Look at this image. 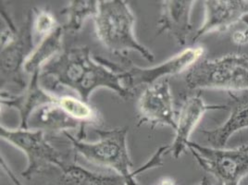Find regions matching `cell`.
Here are the masks:
<instances>
[{
  "label": "cell",
  "instance_id": "obj_1",
  "mask_svg": "<svg viewBox=\"0 0 248 185\" xmlns=\"http://www.w3.org/2000/svg\"><path fill=\"white\" fill-rule=\"evenodd\" d=\"M124 72H116L102 62L93 61L90 48L85 46L64 50L48 62L40 73L44 88L69 87L86 103H90L91 93L99 88L110 89L125 100L131 98L133 92L124 85Z\"/></svg>",
  "mask_w": 248,
  "mask_h": 185
},
{
  "label": "cell",
  "instance_id": "obj_2",
  "mask_svg": "<svg viewBox=\"0 0 248 185\" xmlns=\"http://www.w3.org/2000/svg\"><path fill=\"white\" fill-rule=\"evenodd\" d=\"M93 19L95 34L108 51L123 58L128 52L136 51L146 61L154 62L153 53L135 37V17L128 2L99 1L97 13Z\"/></svg>",
  "mask_w": 248,
  "mask_h": 185
},
{
  "label": "cell",
  "instance_id": "obj_3",
  "mask_svg": "<svg viewBox=\"0 0 248 185\" xmlns=\"http://www.w3.org/2000/svg\"><path fill=\"white\" fill-rule=\"evenodd\" d=\"M72 143L73 151L80 154L92 164L108 168L124 178L126 185H139L135 172L131 170L133 161L130 157L126 138L127 127L112 130H96L99 140L93 143L85 142L68 132L62 133Z\"/></svg>",
  "mask_w": 248,
  "mask_h": 185
},
{
  "label": "cell",
  "instance_id": "obj_4",
  "mask_svg": "<svg viewBox=\"0 0 248 185\" xmlns=\"http://www.w3.org/2000/svg\"><path fill=\"white\" fill-rule=\"evenodd\" d=\"M186 82L192 90L248 91V58L230 54L216 60L199 61L188 70Z\"/></svg>",
  "mask_w": 248,
  "mask_h": 185
},
{
  "label": "cell",
  "instance_id": "obj_5",
  "mask_svg": "<svg viewBox=\"0 0 248 185\" xmlns=\"http://www.w3.org/2000/svg\"><path fill=\"white\" fill-rule=\"evenodd\" d=\"M1 139L17 147L26 154L27 168L21 175L31 179L38 174H46L53 169H60L73 160L68 153L57 150L48 141L44 131L31 129H8L0 126Z\"/></svg>",
  "mask_w": 248,
  "mask_h": 185
},
{
  "label": "cell",
  "instance_id": "obj_6",
  "mask_svg": "<svg viewBox=\"0 0 248 185\" xmlns=\"http://www.w3.org/2000/svg\"><path fill=\"white\" fill-rule=\"evenodd\" d=\"M7 29L1 32V86L7 82L25 89L23 66L34 49L32 43V12H29L21 26H16L10 16L1 9Z\"/></svg>",
  "mask_w": 248,
  "mask_h": 185
},
{
  "label": "cell",
  "instance_id": "obj_7",
  "mask_svg": "<svg viewBox=\"0 0 248 185\" xmlns=\"http://www.w3.org/2000/svg\"><path fill=\"white\" fill-rule=\"evenodd\" d=\"M204 52V47L201 46L189 47L178 53L165 62L151 68H140L135 66L125 57L123 58L122 66L108 62L99 57H95V59L116 72H124L125 74L124 85L128 90L134 92L135 89L142 85H145L146 87L163 78H168L167 76L169 75L180 74L189 70L199 62Z\"/></svg>",
  "mask_w": 248,
  "mask_h": 185
},
{
  "label": "cell",
  "instance_id": "obj_8",
  "mask_svg": "<svg viewBox=\"0 0 248 185\" xmlns=\"http://www.w3.org/2000/svg\"><path fill=\"white\" fill-rule=\"evenodd\" d=\"M187 148L199 166L222 185H239L248 175V144L234 149H217L190 141Z\"/></svg>",
  "mask_w": 248,
  "mask_h": 185
},
{
  "label": "cell",
  "instance_id": "obj_9",
  "mask_svg": "<svg viewBox=\"0 0 248 185\" xmlns=\"http://www.w3.org/2000/svg\"><path fill=\"white\" fill-rule=\"evenodd\" d=\"M137 114L138 126H169L176 131L177 121L169 78L145 87L137 102Z\"/></svg>",
  "mask_w": 248,
  "mask_h": 185
},
{
  "label": "cell",
  "instance_id": "obj_10",
  "mask_svg": "<svg viewBox=\"0 0 248 185\" xmlns=\"http://www.w3.org/2000/svg\"><path fill=\"white\" fill-rule=\"evenodd\" d=\"M205 20L192 38L193 43L210 32H222L248 15V0L204 1Z\"/></svg>",
  "mask_w": 248,
  "mask_h": 185
},
{
  "label": "cell",
  "instance_id": "obj_11",
  "mask_svg": "<svg viewBox=\"0 0 248 185\" xmlns=\"http://www.w3.org/2000/svg\"><path fill=\"white\" fill-rule=\"evenodd\" d=\"M58 96L42 86L40 73H36L31 75L29 84L21 93L1 90V106L16 109L20 114V129L27 130L31 115L42 107L57 102Z\"/></svg>",
  "mask_w": 248,
  "mask_h": 185
},
{
  "label": "cell",
  "instance_id": "obj_12",
  "mask_svg": "<svg viewBox=\"0 0 248 185\" xmlns=\"http://www.w3.org/2000/svg\"><path fill=\"white\" fill-rule=\"evenodd\" d=\"M223 109H228L227 106L207 105L199 94L186 98L177 120L175 139L171 145H169L167 153H171V155L178 159L186 151L187 144L190 142L189 137L197 128L204 114L208 110Z\"/></svg>",
  "mask_w": 248,
  "mask_h": 185
},
{
  "label": "cell",
  "instance_id": "obj_13",
  "mask_svg": "<svg viewBox=\"0 0 248 185\" xmlns=\"http://www.w3.org/2000/svg\"><path fill=\"white\" fill-rule=\"evenodd\" d=\"M197 1L194 0L162 1L161 12L156 23V35L168 32L179 46H186L188 37L194 31L191 13Z\"/></svg>",
  "mask_w": 248,
  "mask_h": 185
},
{
  "label": "cell",
  "instance_id": "obj_14",
  "mask_svg": "<svg viewBox=\"0 0 248 185\" xmlns=\"http://www.w3.org/2000/svg\"><path fill=\"white\" fill-rule=\"evenodd\" d=\"M230 102L227 105L230 116L227 121L217 128L204 129L203 134L211 147L223 149L229 139L238 131L248 128V91L235 94L229 92Z\"/></svg>",
  "mask_w": 248,
  "mask_h": 185
},
{
  "label": "cell",
  "instance_id": "obj_15",
  "mask_svg": "<svg viewBox=\"0 0 248 185\" xmlns=\"http://www.w3.org/2000/svg\"><path fill=\"white\" fill-rule=\"evenodd\" d=\"M54 170L58 173L54 185H126L120 175L94 173L76 164L74 159Z\"/></svg>",
  "mask_w": 248,
  "mask_h": 185
},
{
  "label": "cell",
  "instance_id": "obj_16",
  "mask_svg": "<svg viewBox=\"0 0 248 185\" xmlns=\"http://www.w3.org/2000/svg\"><path fill=\"white\" fill-rule=\"evenodd\" d=\"M77 127H80V130L82 128L81 124L66 113L57 102L46 105L37 109L31 115L28 123V129L44 132L64 133Z\"/></svg>",
  "mask_w": 248,
  "mask_h": 185
},
{
  "label": "cell",
  "instance_id": "obj_17",
  "mask_svg": "<svg viewBox=\"0 0 248 185\" xmlns=\"http://www.w3.org/2000/svg\"><path fill=\"white\" fill-rule=\"evenodd\" d=\"M65 31L63 26L43 38L39 45L32 50L23 66V72L29 75L41 73L43 68L54 60L53 58L62 50V37Z\"/></svg>",
  "mask_w": 248,
  "mask_h": 185
},
{
  "label": "cell",
  "instance_id": "obj_18",
  "mask_svg": "<svg viewBox=\"0 0 248 185\" xmlns=\"http://www.w3.org/2000/svg\"><path fill=\"white\" fill-rule=\"evenodd\" d=\"M57 104L70 117L81 124L82 128L77 136L79 139H83L85 135L84 127L86 124H92L95 127L103 125L102 116L97 108L90 103L84 102L82 99H78L71 95H62L58 96Z\"/></svg>",
  "mask_w": 248,
  "mask_h": 185
},
{
  "label": "cell",
  "instance_id": "obj_19",
  "mask_svg": "<svg viewBox=\"0 0 248 185\" xmlns=\"http://www.w3.org/2000/svg\"><path fill=\"white\" fill-rule=\"evenodd\" d=\"M98 2L94 0H73L62 11V15H66L68 21L63 26L65 31H80L86 19L93 18L98 10Z\"/></svg>",
  "mask_w": 248,
  "mask_h": 185
},
{
  "label": "cell",
  "instance_id": "obj_20",
  "mask_svg": "<svg viewBox=\"0 0 248 185\" xmlns=\"http://www.w3.org/2000/svg\"><path fill=\"white\" fill-rule=\"evenodd\" d=\"M34 13L35 15L32 21V30L37 35L42 37V39L50 34L60 26L58 25L56 18L51 11L46 9H36Z\"/></svg>",
  "mask_w": 248,
  "mask_h": 185
},
{
  "label": "cell",
  "instance_id": "obj_21",
  "mask_svg": "<svg viewBox=\"0 0 248 185\" xmlns=\"http://www.w3.org/2000/svg\"><path fill=\"white\" fill-rule=\"evenodd\" d=\"M232 39L238 46H243L248 43V29L233 32Z\"/></svg>",
  "mask_w": 248,
  "mask_h": 185
},
{
  "label": "cell",
  "instance_id": "obj_22",
  "mask_svg": "<svg viewBox=\"0 0 248 185\" xmlns=\"http://www.w3.org/2000/svg\"><path fill=\"white\" fill-rule=\"evenodd\" d=\"M0 162H1V168L7 172V174L11 178V180L12 181V183L14 184V185H22L21 184V182L18 180V178L16 177L15 173L11 170V169L9 168V166L7 165V163L3 160L2 156H1V161Z\"/></svg>",
  "mask_w": 248,
  "mask_h": 185
},
{
  "label": "cell",
  "instance_id": "obj_23",
  "mask_svg": "<svg viewBox=\"0 0 248 185\" xmlns=\"http://www.w3.org/2000/svg\"><path fill=\"white\" fill-rule=\"evenodd\" d=\"M197 185H222L219 182H217V180L213 177V176H211V175H209V176H207V175H205L204 177H203V179L201 180V182H200V184Z\"/></svg>",
  "mask_w": 248,
  "mask_h": 185
},
{
  "label": "cell",
  "instance_id": "obj_24",
  "mask_svg": "<svg viewBox=\"0 0 248 185\" xmlns=\"http://www.w3.org/2000/svg\"><path fill=\"white\" fill-rule=\"evenodd\" d=\"M155 185H176L175 181L170 177L161 179Z\"/></svg>",
  "mask_w": 248,
  "mask_h": 185
},
{
  "label": "cell",
  "instance_id": "obj_25",
  "mask_svg": "<svg viewBox=\"0 0 248 185\" xmlns=\"http://www.w3.org/2000/svg\"><path fill=\"white\" fill-rule=\"evenodd\" d=\"M244 21V22H245V23H246V24L248 26V16H246V17L243 19V21Z\"/></svg>",
  "mask_w": 248,
  "mask_h": 185
}]
</instances>
